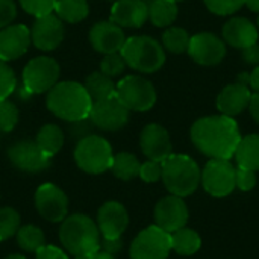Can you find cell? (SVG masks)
Masks as SVG:
<instances>
[{
    "label": "cell",
    "instance_id": "obj_1",
    "mask_svg": "<svg viewBox=\"0 0 259 259\" xmlns=\"http://www.w3.org/2000/svg\"><path fill=\"white\" fill-rule=\"evenodd\" d=\"M240 140V127L232 117H203L191 126L193 144L212 159H231L235 155Z\"/></svg>",
    "mask_w": 259,
    "mask_h": 259
},
{
    "label": "cell",
    "instance_id": "obj_2",
    "mask_svg": "<svg viewBox=\"0 0 259 259\" xmlns=\"http://www.w3.org/2000/svg\"><path fill=\"white\" fill-rule=\"evenodd\" d=\"M47 109L58 118L73 123L85 120L90 115L93 100L88 96L83 83L64 80L58 82L47 93Z\"/></svg>",
    "mask_w": 259,
    "mask_h": 259
},
{
    "label": "cell",
    "instance_id": "obj_3",
    "mask_svg": "<svg viewBox=\"0 0 259 259\" xmlns=\"http://www.w3.org/2000/svg\"><path fill=\"white\" fill-rule=\"evenodd\" d=\"M59 240L62 247L74 259H91L100 250L97 225L83 214H73L62 220Z\"/></svg>",
    "mask_w": 259,
    "mask_h": 259
},
{
    "label": "cell",
    "instance_id": "obj_4",
    "mask_svg": "<svg viewBox=\"0 0 259 259\" xmlns=\"http://www.w3.org/2000/svg\"><path fill=\"white\" fill-rule=\"evenodd\" d=\"M167 190L178 197L194 193L200 184V168L194 159L187 155H170L162 161V178Z\"/></svg>",
    "mask_w": 259,
    "mask_h": 259
},
{
    "label": "cell",
    "instance_id": "obj_5",
    "mask_svg": "<svg viewBox=\"0 0 259 259\" xmlns=\"http://www.w3.org/2000/svg\"><path fill=\"white\" fill-rule=\"evenodd\" d=\"M120 53L124 58L126 65L138 73L150 74L161 70L165 64L164 47L147 35L127 38Z\"/></svg>",
    "mask_w": 259,
    "mask_h": 259
},
{
    "label": "cell",
    "instance_id": "obj_6",
    "mask_svg": "<svg viewBox=\"0 0 259 259\" xmlns=\"http://www.w3.org/2000/svg\"><path fill=\"white\" fill-rule=\"evenodd\" d=\"M112 147L108 140L99 135H88L77 141L74 149V161L80 170L90 175H102L111 168Z\"/></svg>",
    "mask_w": 259,
    "mask_h": 259
},
{
    "label": "cell",
    "instance_id": "obj_7",
    "mask_svg": "<svg viewBox=\"0 0 259 259\" xmlns=\"http://www.w3.org/2000/svg\"><path fill=\"white\" fill-rule=\"evenodd\" d=\"M59 64L49 56H36L23 68V90L27 94L49 93L59 79Z\"/></svg>",
    "mask_w": 259,
    "mask_h": 259
},
{
    "label": "cell",
    "instance_id": "obj_8",
    "mask_svg": "<svg viewBox=\"0 0 259 259\" xmlns=\"http://www.w3.org/2000/svg\"><path fill=\"white\" fill-rule=\"evenodd\" d=\"M115 96L135 112H146L156 103V90L152 82L137 74L123 77L115 87Z\"/></svg>",
    "mask_w": 259,
    "mask_h": 259
},
{
    "label": "cell",
    "instance_id": "obj_9",
    "mask_svg": "<svg viewBox=\"0 0 259 259\" xmlns=\"http://www.w3.org/2000/svg\"><path fill=\"white\" fill-rule=\"evenodd\" d=\"M171 235L156 225L141 231L131 246V259H167Z\"/></svg>",
    "mask_w": 259,
    "mask_h": 259
},
{
    "label": "cell",
    "instance_id": "obj_10",
    "mask_svg": "<svg viewBox=\"0 0 259 259\" xmlns=\"http://www.w3.org/2000/svg\"><path fill=\"white\" fill-rule=\"evenodd\" d=\"M129 109L121 103V100L114 94L103 100L93 102L90 111V121L94 127L102 131H120L129 121Z\"/></svg>",
    "mask_w": 259,
    "mask_h": 259
},
{
    "label": "cell",
    "instance_id": "obj_11",
    "mask_svg": "<svg viewBox=\"0 0 259 259\" xmlns=\"http://www.w3.org/2000/svg\"><path fill=\"white\" fill-rule=\"evenodd\" d=\"M203 188L214 197H225L235 188V167L229 159H211L202 171Z\"/></svg>",
    "mask_w": 259,
    "mask_h": 259
},
{
    "label": "cell",
    "instance_id": "obj_12",
    "mask_svg": "<svg viewBox=\"0 0 259 259\" xmlns=\"http://www.w3.org/2000/svg\"><path fill=\"white\" fill-rule=\"evenodd\" d=\"M188 55L191 59L200 65H217L226 56V44L225 41L209 32H200L191 36L188 46Z\"/></svg>",
    "mask_w": 259,
    "mask_h": 259
},
{
    "label": "cell",
    "instance_id": "obj_13",
    "mask_svg": "<svg viewBox=\"0 0 259 259\" xmlns=\"http://www.w3.org/2000/svg\"><path fill=\"white\" fill-rule=\"evenodd\" d=\"M11 164L26 173H39L50 167L52 158L47 156L36 144V141H18L8 150Z\"/></svg>",
    "mask_w": 259,
    "mask_h": 259
},
{
    "label": "cell",
    "instance_id": "obj_14",
    "mask_svg": "<svg viewBox=\"0 0 259 259\" xmlns=\"http://www.w3.org/2000/svg\"><path fill=\"white\" fill-rule=\"evenodd\" d=\"M35 206L42 219L52 223H59L67 217L68 199L55 184H42L35 193Z\"/></svg>",
    "mask_w": 259,
    "mask_h": 259
},
{
    "label": "cell",
    "instance_id": "obj_15",
    "mask_svg": "<svg viewBox=\"0 0 259 259\" xmlns=\"http://www.w3.org/2000/svg\"><path fill=\"white\" fill-rule=\"evenodd\" d=\"M64 23L56 14H47L42 17H36L32 29H30V39L32 44L42 50L52 52L59 47L64 39Z\"/></svg>",
    "mask_w": 259,
    "mask_h": 259
},
{
    "label": "cell",
    "instance_id": "obj_16",
    "mask_svg": "<svg viewBox=\"0 0 259 259\" xmlns=\"http://www.w3.org/2000/svg\"><path fill=\"white\" fill-rule=\"evenodd\" d=\"M188 222V208L182 197L168 196L158 202L155 208V223L158 228L171 234L184 228Z\"/></svg>",
    "mask_w": 259,
    "mask_h": 259
},
{
    "label": "cell",
    "instance_id": "obj_17",
    "mask_svg": "<svg viewBox=\"0 0 259 259\" xmlns=\"http://www.w3.org/2000/svg\"><path fill=\"white\" fill-rule=\"evenodd\" d=\"M140 146L143 153L150 161L162 162L171 155V141L167 129L161 124H147L140 135Z\"/></svg>",
    "mask_w": 259,
    "mask_h": 259
},
{
    "label": "cell",
    "instance_id": "obj_18",
    "mask_svg": "<svg viewBox=\"0 0 259 259\" xmlns=\"http://www.w3.org/2000/svg\"><path fill=\"white\" fill-rule=\"evenodd\" d=\"M90 42L93 49L99 53L109 55L117 53L123 49L126 42V35L123 29L112 21H99L90 29Z\"/></svg>",
    "mask_w": 259,
    "mask_h": 259
},
{
    "label": "cell",
    "instance_id": "obj_19",
    "mask_svg": "<svg viewBox=\"0 0 259 259\" xmlns=\"http://www.w3.org/2000/svg\"><path fill=\"white\" fill-rule=\"evenodd\" d=\"M30 42V29L24 24H9L0 29V59L9 62L21 58Z\"/></svg>",
    "mask_w": 259,
    "mask_h": 259
},
{
    "label": "cell",
    "instance_id": "obj_20",
    "mask_svg": "<svg viewBox=\"0 0 259 259\" xmlns=\"http://www.w3.org/2000/svg\"><path fill=\"white\" fill-rule=\"evenodd\" d=\"M129 225L126 208L118 202H106L97 212V226L103 238H120Z\"/></svg>",
    "mask_w": 259,
    "mask_h": 259
},
{
    "label": "cell",
    "instance_id": "obj_21",
    "mask_svg": "<svg viewBox=\"0 0 259 259\" xmlns=\"http://www.w3.org/2000/svg\"><path fill=\"white\" fill-rule=\"evenodd\" d=\"M149 20V8L143 0H117L112 5L109 21L129 29H138Z\"/></svg>",
    "mask_w": 259,
    "mask_h": 259
},
{
    "label": "cell",
    "instance_id": "obj_22",
    "mask_svg": "<svg viewBox=\"0 0 259 259\" xmlns=\"http://www.w3.org/2000/svg\"><path fill=\"white\" fill-rule=\"evenodd\" d=\"M223 41L235 49H246L255 42H258V27L246 17H234L231 18L222 30Z\"/></svg>",
    "mask_w": 259,
    "mask_h": 259
},
{
    "label": "cell",
    "instance_id": "obj_23",
    "mask_svg": "<svg viewBox=\"0 0 259 259\" xmlns=\"http://www.w3.org/2000/svg\"><path fill=\"white\" fill-rule=\"evenodd\" d=\"M250 99H252V93L249 87L237 82L225 87L220 91L217 97V109L222 112V115L234 118L249 106Z\"/></svg>",
    "mask_w": 259,
    "mask_h": 259
},
{
    "label": "cell",
    "instance_id": "obj_24",
    "mask_svg": "<svg viewBox=\"0 0 259 259\" xmlns=\"http://www.w3.org/2000/svg\"><path fill=\"white\" fill-rule=\"evenodd\" d=\"M235 159L238 167L247 168V170H259V135L252 134L247 137H241L237 150H235Z\"/></svg>",
    "mask_w": 259,
    "mask_h": 259
},
{
    "label": "cell",
    "instance_id": "obj_25",
    "mask_svg": "<svg viewBox=\"0 0 259 259\" xmlns=\"http://www.w3.org/2000/svg\"><path fill=\"white\" fill-rule=\"evenodd\" d=\"M36 144L47 156H55L64 144L62 129L52 123L44 124L36 134Z\"/></svg>",
    "mask_w": 259,
    "mask_h": 259
},
{
    "label": "cell",
    "instance_id": "obj_26",
    "mask_svg": "<svg viewBox=\"0 0 259 259\" xmlns=\"http://www.w3.org/2000/svg\"><path fill=\"white\" fill-rule=\"evenodd\" d=\"M83 87H85L88 96L91 97V100L97 102V100H103L106 97L114 96L117 85L112 82L111 77H108L102 71H94L85 79Z\"/></svg>",
    "mask_w": 259,
    "mask_h": 259
},
{
    "label": "cell",
    "instance_id": "obj_27",
    "mask_svg": "<svg viewBox=\"0 0 259 259\" xmlns=\"http://www.w3.org/2000/svg\"><path fill=\"white\" fill-rule=\"evenodd\" d=\"M147 8L149 20L156 27H170L178 17V5L173 0H155Z\"/></svg>",
    "mask_w": 259,
    "mask_h": 259
},
{
    "label": "cell",
    "instance_id": "obj_28",
    "mask_svg": "<svg viewBox=\"0 0 259 259\" xmlns=\"http://www.w3.org/2000/svg\"><path fill=\"white\" fill-rule=\"evenodd\" d=\"M170 235H171V249L182 256H190L196 253L202 246V240L199 234L193 229H187L185 226L171 232Z\"/></svg>",
    "mask_w": 259,
    "mask_h": 259
},
{
    "label": "cell",
    "instance_id": "obj_29",
    "mask_svg": "<svg viewBox=\"0 0 259 259\" xmlns=\"http://www.w3.org/2000/svg\"><path fill=\"white\" fill-rule=\"evenodd\" d=\"M55 12L62 21L74 24L88 17L90 6L87 0H56Z\"/></svg>",
    "mask_w": 259,
    "mask_h": 259
},
{
    "label": "cell",
    "instance_id": "obj_30",
    "mask_svg": "<svg viewBox=\"0 0 259 259\" xmlns=\"http://www.w3.org/2000/svg\"><path fill=\"white\" fill-rule=\"evenodd\" d=\"M140 167H141V164L135 155L121 152V153L114 155L109 170L114 173L115 178H118L121 181H131V179L140 176Z\"/></svg>",
    "mask_w": 259,
    "mask_h": 259
},
{
    "label": "cell",
    "instance_id": "obj_31",
    "mask_svg": "<svg viewBox=\"0 0 259 259\" xmlns=\"http://www.w3.org/2000/svg\"><path fill=\"white\" fill-rule=\"evenodd\" d=\"M17 243L23 250L36 253L46 246V237L39 228L33 225H26L17 231Z\"/></svg>",
    "mask_w": 259,
    "mask_h": 259
},
{
    "label": "cell",
    "instance_id": "obj_32",
    "mask_svg": "<svg viewBox=\"0 0 259 259\" xmlns=\"http://www.w3.org/2000/svg\"><path fill=\"white\" fill-rule=\"evenodd\" d=\"M191 35L182 27H168L162 35V47H165L171 53H184L188 50Z\"/></svg>",
    "mask_w": 259,
    "mask_h": 259
},
{
    "label": "cell",
    "instance_id": "obj_33",
    "mask_svg": "<svg viewBox=\"0 0 259 259\" xmlns=\"http://www.w3.org/2000/svg\"><path fill=\"white\" fill-rule=\"evenodd\" d=\"M20 229V215L12 208L0 209V241H5Z\"/></svg>",
    "mask_w": 259,
    "mask_h": 259
},
{
    "label": "cell",
    "instance_id": "obj_34",
    "mask_svg": "<svg viewBox=\"0 0 259 259\" xmlns=\"http://www.w3.org/2000/svg\"><path fill=\"white\" fill-rule=\"evenodd\" d=\"M126 61L124 58L121 56L120 52L117 53H109V55H105L102 62H100V71L103 74H106L108 77H117L120 74L124 73L126 70Z\"/></svg>",
    "mask_w": 259,
    "mask_h": 259
},
{
    "label": "cell",
    "instance_id": "obj_35",
    "mask_svg": "<svg viewBox=\"0 0 259 259\" xmlns=\"http://www.w3.org/2000/svg\"><path fill=\"white\" fill-rule=\"evenodd\" d=\"M18 123V109L17 106L8 100H0V131L2 132H11Z\"/></svg>",
    "mask_w": 259,
    "mask_h": 259
},
{
    "label": "cell",
    "instance_id": "obj_36",
    "mask_svg": "<svg viewBox=\"0 0 259 259\" xmlns=\"http://www.w3.org/2000/svg\"><path fill=\"white\" fill-rule=\"evenodd\" d=\"M17 85V77L14 70L8 65L6 61L0 59V100L8 99Z\"/></svg>",
    "mask_w": 259,
    "mask_h": 259
},
{
    "label": "cell",
    "instance_id": "obj_37",
    "mask_svg": "<svg viewBox=\"0 0 259 259\" xmlns=\"http://www.w3.org/2000/svg\"><path fill=\"white\" fill-rule=\"evenodd\" d=\"M18 2L21 8L33 17H42L52 14L56 5V0H18Z\"/></svg>",
    "mask_w": 259,
    "mask_h": 259
},
{
    "label": "cell",
    "instance_id": "obj_38",
    "mask_svg": "<svg viewBox=\"0 0 259 259\" xmlns=\"http://www.w3.org/2000/svg\"><path fill=\"white\" fill-rule=\"evenodd\" d=\"M206 8L217 15H231L246 5V0H203Z\"/></svg>",
    "mask_w": 259,
    "mask_h": 259
},
{
    "label": "cell",
    "instance_id": "obj_39",
    "mask_svg": "<svg viewBox=\"0 0 259 259\" xmlns=\"http://www.w3.org/2000/svg\"><path fill=\"white\" fill-rule=\"evenodd\" d=\"M256 185V173L253 170H247L243 167L235 168V187L241 191H250Z\"/></svg>",
    "mask_w": 259,
    "mask_h": 259
},
{
    "label": "cell",
    "instance_id": "obj_40",
    "mask_svg": "<svg viewBox=\"0 0 259 259\" xmlns=\"http://www.w3.org/2000/svg\"><path fill=\"white\" fill-rule=\"evenodd\" d=\"M140 178L144 182H156L162 178V162L147 161L140 167Z\"/></svg>",
    "mask_w": 259,
    "mask_h": 259
},
{
    "label": "cell",
    "instance_id": "obj_41",
    "mask_svg": "<svg viewBox=\"0 0 259 259\" xmlns=\"http://www.w3.org/2000/svg\"><path fill=\"white\" fill-rule=\"evenodd\" d=\"M17 17V6L12 0H0V29L9 26Z\"/></svg>",
    "mask_w": 259,
    "mask_h": 259
},
{
    "label": "cell",
    "instance_id": "obj_42",
    "mask_svg": "<svg viewBox=\"0 0 259 259\" xmlns=\"http://www.w3.org/2000/svg\"><path fill=\"white\" fill-rule=\"evenodd\" d=\"M91 129H93V123L90 121V118L85 120H79V121H73L71 126V135L79 137V140L91 135Z\"/></svg>",
    "mask_w": 259,
    "mask_h": 259
},
{
    "label": "cell",
    "instance_id": "obj_43",
    "mask_svg": "<svg viewBox=\"0 0 259 259\" xmlns=\"http://www.w3.org/2000/svg\"><path fill=\"white\" fill-rule=\"evenodd\" d=\"M36 259H68V256L55 246H44L36 252Z\"/></svg>",
    "mask_w": 259,
    "mask_h": 259
},
{
    "label": "cell",
    "instance_id": "obj_44",
    "mask_svg": "<svg viewBox=\"0 0 259 259\" xmlns=\"http://www.w3.org/2000/svg\"><path fill=\"white\" fill-rule=\"evenodd\" d=\"M243 59L246 64L250 65H259V44L255 42L246 49H243Z\"/></svg>",
    "mask_w": 259,
    "mask_h": 259
},
{
    "label": "cell",
    "instance_id": "obj_45",
    "mask_svg": "<svg viewBox=\"0 0 259 259\" xmlns=\"http://www.w3.org/2000/svg\"><path fill=\"white\" fill-rule=\"evenodd\" d=\"M121 247H123L121 238H102V241H100V249L111 255L117 253Z\"/></svg>",
    "mask_w": 259,
    "mask_h": 259
},
{
    "label": "cell",
    "instance_id": "obj_46",
    "mask_svg": "<svg viewBox=\"0 0 259 259\" xmlns=\"http://www.w3.org/2000/svg\"><path fill=\"white\" fill-rule=\"evenodd\" d=\"M249 109H250V114H252L253 120L259 124V93L252 94V99H250V103H249Z\"/></svg>",
    "mask_w": 259,
    "mask_h": 259
},
{
    "label": "cell",
    "instance_id": "obj_47",
    "mask_svg": "<svg viewBox=\"0 0 259 259\" xmlns=\"http://www.w3.org/2000/svg\"><path fill=\"white\" fill-rule=\"evenodd\" d=\"M249 85L252 90H255V93H259V65H256V68L250 73Z\"/></svg>",
    "mask_w": 259,
    "mask_h": 259
},
{
    "label": "cell",
    "instance_id": "obj_48",
    "mask_svg": "<svg viewBox=\"0 0 259 259\" xmlns=\"http://www.w3.org/2000/svg\"><path fill=\"white\" fill-rule=\"evenodd\" d=\"M91 259H115L114 258V255H111V253H108V252H105V250H99V252H96L93 256H91Z\"/></svg>",
    "mask_w": 259,
    "mask_h": 259
},
{
    "label": "cell",
    "instance_id": "obj_49",
    "mask_svg": "<svg viewBox=\"0 0 259 259\" xmlns=\"http://www.w3.org/2000/svg\"><path fill=\"white\" fill-rule=\"evenodd\" d=\"M246 5L250 11L259 12V0H246Z\"/></svg>",
    "mask_w": 259,
    "mask_h": 259
},
{
    "label": "cell",
    "instance_id": "obj_50",
    "mask_svg": "<svg viewBox=\"0 0 259 259\" xmlns=\"http://www.w3.org/2000/svg\"><path fill=\"white\" fill-rule=\"evenodd\" d=\"M249 80H250V74L249 73H241L240 76H238V82L240 83H243V85H249Z\"/></svg>",
    "mask_w": 259,
    "mask_h": 259
},
{
    "label": "cell",
    "instance_id": "obj_51",
    "mask_svg": "<svg viewBox=\"0 0 259 259\" xmlns=\"http://www.w3.org/2000/svg\"><path fill=\"white\" fill-rule=\"evenodd\" d=\"M5 259H26L24 256H21V255H9L8 258Z\"/></svg>",
    "mask_w": 259,
    "mask_h": 259
},
{
    "label": "cell",
    "instance_id": "obj_52",
    "mask_svg": "<svg viewBox=\"0 0 259 259\" xmlns=\"http://www.w3.org/2000/svg\"><path fill=\"white\" fill-rule=\"evenodd\" d=\"M143 2H144V3H146V5H147V6H149V5H150V3H152V2H155V0H143Z\"/></svg>",
    "mask_w": 259,
    "mask_h": 259
},
{
    "label": "cell",
    "instance_id": "obj_53",
    "mask_svg": "<svg viewBox=\"0 0 259 259\" xmlns=\"http://www.w3.org/2000/svg\"><path fill=\"white\" fill-rule=\"evenodd\" d=\"M173 2H176V3H178V2H182V0H173Z\"/></svg>",
    "mask_w": 259,
    "mask_h": 259
},
{
    "label": "cell",
    "instance_id": "obj_54",
    "mask_svg": "<svg viewBox=\"0 0 259 259\" xmlns=\"http://www.w3.org/2000/svg\"><path fill=\"white\" fill-rule=\"evenodd\" d=\"M258 30H259V17H258Z\"/></svg>",
    "mask_w": 259,
    "mask_h": 259
},
{
    "label": "cell",
    "instance_id": "obj_55",
    "mask_svg": "<svg viewBox=\"0 0 259 259\" xmlns=\"http://www.w3.org/2000/svg\"><path fill=\"white\" fill-rule=\"evenodd\" d=\"M114 2H117V0H114Z\"/></svg>",
    "mask_w": 259,
    "mask_h": 259
}]
</instances>
